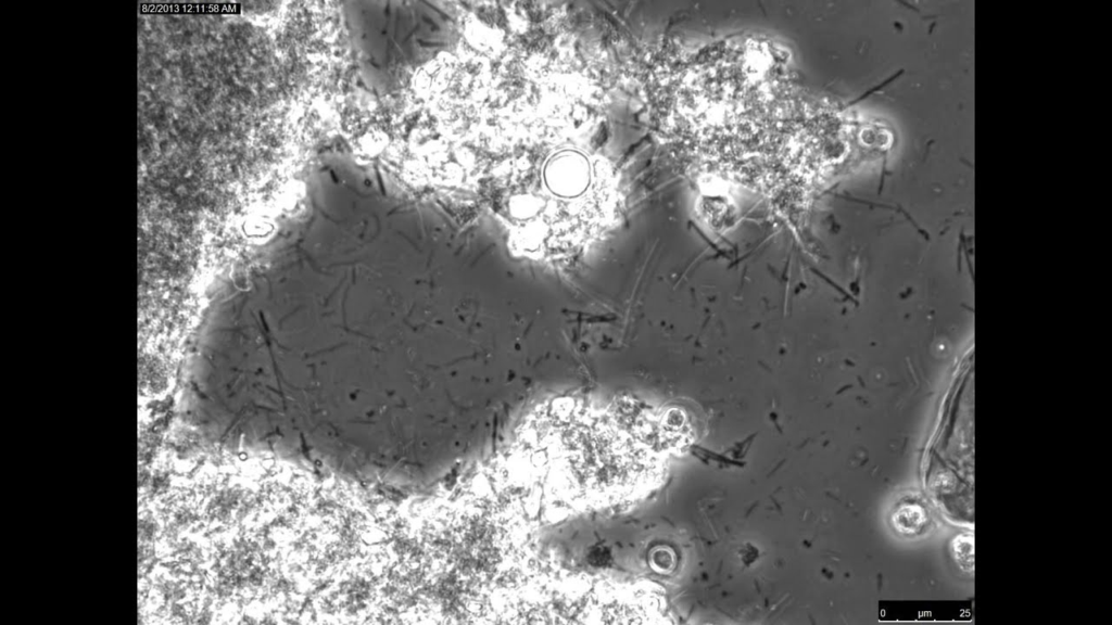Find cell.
Listing matches in <instances>:
<instances>
[{
    "mask_svg": "<svg viewBox=\"0 0 1112 625\" xmlns=\"http://www.w3.org/2000/svg\"><path fill=\"white\" fill-rule=\"evenodd\" d=\"M344 13L362 75L381 91L452 47L458 33L453 12L440 3L350 2Z\"/></svg>",
    "mask_w": 1112,
    "mask_h": 625,
    "instance_id": "obj_1",
    "label": "cell"
},
{
    "mask_svg": "<svg viewBox=\"0 0 1112 625\" xmlns=\"http://www.w3.org/2000/svg\"><path fill=\"white\" fill-rule=\"evenodd\" d=\"M895 523L900 531L914 532L925 523V513L920 506L907 505L896 512Z\"/></svg>",
    "mask_w": 1112,
    "mask_h": 625,
    "instance_id": "obj_2",
    "label": "cell"
}]
</instances>
